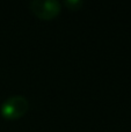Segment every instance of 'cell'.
<instances>
[{"instance_id":"1","label":"cell","mask_w":131,"mask_h":132,"mask_svg":"<svg viewBox=\"0 0 131 132\" xmlns=\"http://www.w3.org/2000/svg\"><path fill=\"white\" fill-rule=\"evenodd\" d=\"M29 109V102L23 96H12L0 107V114L7 121H15L24 116Z\"/></svg>"},{"instance_id":"2","label":"cell","mask_w":131,"mask_h":132,"mask_svg":"<svg viewBox=\"0 0 131 132\" xmlns=\"http://www.w3.org/2000/svg\"><path fill=\"white\" fill-rule=\"evenodd\" d=\"M30 11L39 20L49 21L55 19L62 11V5L56 0H34L29 4Z\"/></svg>"},{"instance_id":"3","label":"cell","mask_w":131,"mask_h":132,"mask_svg":"<svg viewBox=\"0 0 131 132\" xmlns=\"http://www.w3.org/2000/svg\"><path fill=\"white\" fill-rule=\"evenodd\" d=\"M64 5L70 9V11H78L81 8L84 2L81 0H65Z\"/></svg>"}]
</instances>
